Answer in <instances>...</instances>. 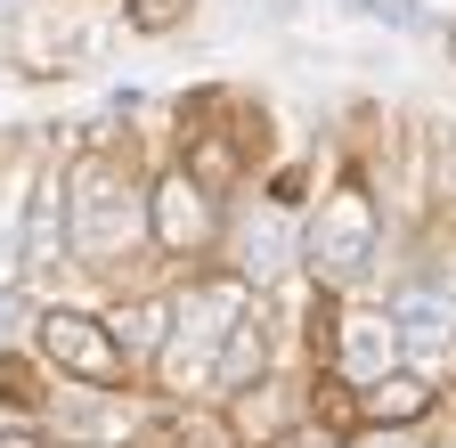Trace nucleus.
I'll use <instances>...</instances> for the list:
<instances>
[{"label": "nucleus", "instance_id": "f257e3e1", "mask_svg": "<svg viewBox=\"0 0 456 448\" xmlns=\"http://www.w3.org/2000/svg\"><path fill=\"white\" fill-rule=\"evenodd\" d=\"M228 318H237V286H196L180 294V310H171V343H163V375L171 383H212V343L228 334Z\"/></svg>", "mask_w": 456, "mask_h": 448}, {"label": "nucleus", "instance_id": "7ed1b4c3", "mask_svg": "<svg viewBox=\"0 0 456 448\" xmlns=\"http://www.w3.org/2000/svg\"><path fill=\"white\" fill-rule=\"evenodd\" d=\"M310 261H318L326 277H359V269L375 261V204H367L359 188L326 196V212L310 220Z\"/></svg>", "mask_w": 456, "mask_h": 448}, {"label": "nucleus", "instance_id": "39448f33", "mask_svg": "<svg viewBox=\"0 0 456 448\" xmlns=\"http://www.w3.org/2000/svg\"><path fill=\"white\" fill-rule=\"evenodd\" d=\"M41 351H49V359H66V367L90 375V383L114 375V334H98V326L74 318V310H49V318H41Z\"/></svg>", "mask_w": 456, "mask_h": 448}, {"label": "nucleus", "instance_id": "9d476101", "mask_svg": "<svg viewBox=\"0 0 456 448\" xmlns=\"http://www.w3.org/2000/svg\"><path fill=\"white\" fill-rule=\"evenodd\" d=\"M33 261H57V188H41L33 204Z\"/></svg>", "mask_w": 456, "mask_h": 448}, {"label": "nucleus", "instance_id": "4468645a", "mask_svg": "<svg viewBox=\"0 0 456 448\" xmlns=\"http://www.w3.org/2000/svg\"><path fill=\"white\" fill-rule=\"evenodd\" d=\"M9 17H17V0H0V25H9Z\"/></svg>", "mask_w": 456, "mask_h": 448}, {"label": "nucleus", "instance_id": "423d86ee", "mask_svg": "<svg viewBox=\"0 0 456 448\" xmlns=\"http://www.w3.org/2000/svg\"><path fill=\"white\" fill-rule=\"evenodd\" d=\"M155 229H163V245H180V253H204L212 245V212H204V188L188 172H171L155 188Z\"/></svg>", "mask_w": 456, "mask_h": 448}, {"label": "nucleus", "instance_id": "0eeeda50", "mask_svg": "<svg viewBox=\"0 0 456 448\" xmlns=\"http://www.w3.org/2000/svg\"><path fill=\"white\" fill-rule=\"evenodd\" d=\"M285 261H294V229H285L277 204H253L245 212V277H277Z\"/></svg>", "mask_w": 456, "mask_h": 448}, {"label": "nucleus", "instance_id": "dca6fc26", "mask_svg": "<svg viewBox=\"0 0 456 448\" xmlns=\"http://www.w3.org/2000/svg\"><path fill=\"white\" fill-rule=\"evenodd\" d=\"M448 49H456V33H448Z\"/></svg>", "mask_w": 456, "mask_h": 448}, {"label": "nucleus", "instance_id": "f8f14e48", "mask_svg": "<svg viewBox=\"0 0 456 448\" xmlns=\"http://www.w3.org/2000/svg\"><path fill=\"white\" fill-rule=\"evenodd\" d=\"M123 343H155V310H123Z\"/></svg>", "mask_w": 456, "mask_h": 448}, {"label": "nucleus", "instance_id": "1a4fd4ad", "mask_svg": "<svg viewBox=\"0 0 456 448\" xmlns=\"http://www.w3.org/2000/svg\"><path fill=\"white\" fill-rule=\"evenodd\" d=\"M424 408H432L424 375H375V383H367V416H375V424H408V416H424Z\"/></svg>", "mask_w": 456, "mask_h": 448}, {"label": "nucleus", "instance_id": "9b49d317", "mask_svg": "<svg viewBox=\"0 0 456 448\" xmlns=\"http://www.w3.org/2000/svg\"><path fill=\"white\" fill-rule=\"evenodd\" d=\"M180 17H188V0H139V9H131L139 33H163V25H180Z\"/></svg>", "mask_w": 456, "mask_h": 448}, {"label": "nucleus", "instance_id": "6e6552de", "mask_svg": "<svg viewBox=\"0 0 456 448\" xmlns=\"http://www.w3.org/2000/svg\"><path fill=\"white\" fill-rule=\"evenodd\" d=\"M391 318H351V334H342V375L351 383H375L383 367H391Z\"/></svg>", "mask_w": 456, "mask_h": 448}, {"label": "nucleus", "instance_id": "20e7f679", "mask_svg": "<svg viewBox=\"0 0 456 448\" xmlns=\"http://www.w3.org/2000/svg\"><path fill=\"white\" fill-rule=\"evenodd\" d=\"M391 326H399V343H408V351H416L424 367L456 351V302H448V294H432V286H416V294H399Z\"/></svg>", "mask_w": 456, "mask_h": 448}, {"label": "nucleus", "instance_id": "ddd939ff", "mask_svg": "<svg viewBox=\"0 0 456 448\" xmlns=\"http://www.w3.org/2000/svg\"><path fill=\"white\" fill-rule=\"evenodd\" d=\"M359 448H408V432H391V424H375V432H367Z\"/></svg>", "mask_w": 456, "mask_h": 448}, {"label": "nucleus", "instance_id": "2eb2a0df", "mask_svg": "<svg viewBox=\"0 0 456 448\" xmlns=\"http://www.w3.org/2000/svg\"><path fill=\"white\" fill-rule=\"evenodd\" d=\"M0 448H33V440H0Z\"/></svg>", "mask_w": 456, "mask_h": 448}, {"label": "nucleus", "instance_id": "f03ea898", "mask_svg": "<svg viewBox=\"0 0 456 448\" xmlns=\"http://www.w3.org/2000/svg\"><path fill=\"white\" fill-rule=\"evenodd\" d=\"M139 237V204H131V188L106 172V163H90V172L74 180V245L98 261V253H123Z\"/></svg>", "mask_w": 456, "mask_h": 448}]
</instances>
